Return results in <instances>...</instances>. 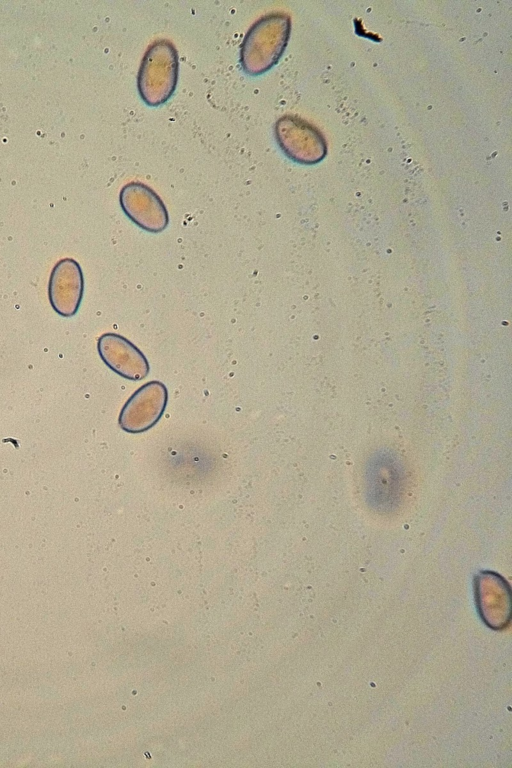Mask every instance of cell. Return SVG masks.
<instances>
[{
  "label": "cell",
  "instance_id": "5",
  "mask_svg": "<svg viewBox=\"0 0 512 768\" xmlns=\"http://www.w3.org/2000/svg\"><path fill=\"white\" fill-rule=\"evenodd\" d=\"M83 291L84 278L79 263L72 258L59 260L51 271L48 283V298L54 311L63 317L75 315Z\"/></svg>",
  "mask_w": 512,
  "mask_h": 768
},
{
  "label": "cell",
  "instance_id": "6",
  "mask_svg": "<svg viewBox=\"0 0 512 768\" xmlns=\"http://www.w3.org/2000/svg\"><path fill=\"white\" fill-rule=\"evenodd\" d=\"M475 599L484 623L492 629L505 628L511 618V595L506 581L496 573L482 572L475 580Z\"/></svg>",
  "mask_w": 512,
  "mask_h": 768
},
{
  "label": "cell",
  "instance_id": "8",
  "mask_svg": "<svg viewBox=\"0 0 512 768\" xmlns=\"http://www.w3.org/2000/svg\"><path fill=\"white\" fill-rule=\"evenodd\" d=\"M313 129L303 120L285 115L275 124V137L284 153L294 161L310 163L307 156V144Z\"/></svg>",
  "mask_w": 512,
  "mask_h": 768
},
{
  "label": "cell",
  "instance_id": "2",
  "mask_svg": "<svg viewBox=\"0 0 512 768\" xmlns=\"http://www.w3.org/2000/svg\"><path fill=\"white\" fill-rule=\"evenodd\" d=\"M179 71L178 52L167 39H158L147 48L138 72V90L149 106L166 102L173 94Z\"/></svg>",
  "mask_w": 512,
  "mask_h": 768
},
{
  "label": "cell",
  "instance_id": "1",
  "mask_svg": "<svg viewBox=\"0 0 512 768\" xmlns=\"http://www.w3.org/2000/svg\"><path fill=\"white\" fill-rule=\"evenodd\" d=\"M289 32L290 17L285 13H269L255 21L241 43L243 70L258 75L270 69L282 55Z\"/></svg>",
  "mask_w": 512,
  "mask_h": 768
},
{
  "label": "cell",
  "instance_id": "7",
  "mask_svg": "<svg viewBox=\"0 0 512 768\" xmlns=\"http://www.w3.org/2000/svg\"><path fill=\"white\" fill-rule=\"evenodd\" d=\"M97 350L102 361L123 378L139 381L149 373L146 356L122 335L102 334L97 341Z\"/></svg>",
  "mask_w": 512,
  "mask_h": 768
},
{
  "label": "cell",
  "instance_id": "4",
  "mask_svg": "<svg viewBox=\"0 0 512 768\" xmlns=\"http://www.w3.org/2000/svg\"><path fill=\"white\" fill-rule=\"evenodd\" d=\"M119 200L126 216L143 230L159 233L167 227L166 206L149 186L140 182L127 183L120 191Z\"/></svg>",
  "mask_w": 512,
  "mask_h": 768
},
{
  "label": "cell",
  "instance_id": "3",
  "mask_svg": "<svg viewBox=\"0 0 512 768\" xmlns=\"http://www.w3.org/2000/svg\"><path fill=\"white\" fill-rule=\"evenodd\" d=\"M168 402V391L160 381H149L137 389L124 404L119 425L128 433H141L152 428L162 417Z\"/></svg>",
  "mask_w": 512,
  "mask_h": 768
}]
</instances>
